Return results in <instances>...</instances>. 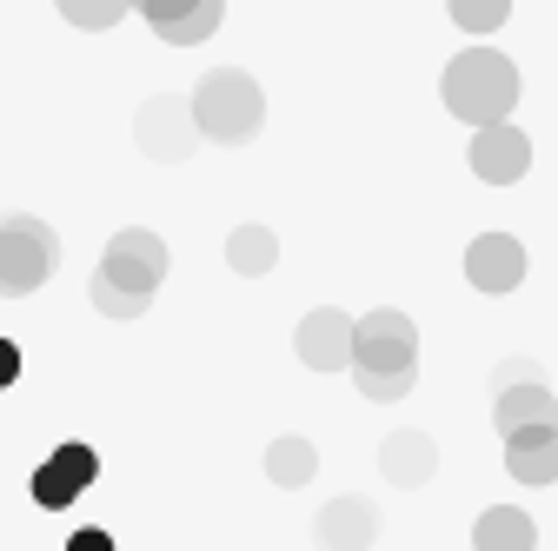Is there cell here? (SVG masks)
Masks as SVG:
<instances>
[{"instance_id": "1", "label": "cell", "mask_w": 558, "mask_h": 551, "mask_svg": "<svg viewBox=\"0 0 558 551\" xmlns=\"http://www.w3.org/2000/svg\"><path fill=\"white\" fill-rule=\"evenodd\" d=\"M353 379H360V392L373 405H392V399L412 392V379H418V326L405 313L379 306V313H366L353 326Z\"/></svg>"}, {"instance_id": "2", "label": "cell", "mask_w": 558, "mask_h": 551, "mask_svg": "<svg viewBox=\"0 0 558 551\" xmlns=\"http://www.w3.org/2000/svg\"><path fill=\"white\" fill-rule=\"evenodd\" d=\"M160 280H167V240H160V233H147V226H126V233H113V240H107V253H100V272H94V306H100V313H113V319H140V313L154 306Z\"/></svg>"}, {"instance_id": "3", "label": "cell", "mask_w": 558, "mask_h": 551, "mask_svg": "<svg viewBox=\"0 0 558 551\" xmlns=\"http://www.w3.org/2000/svg\"><path fill=\"white\" fill-rule=\"evenodd\" d=\"M446 107L465 120V126H485V120H506L519 107V66L493 47H465L452 66H446V81H439Z\"/></svg>"}, {"instance_id": "4", "label": "cell", "mask_w": 558, "mask_h": 551, "mask_svg": "<svg viewBox=\"0 0 558 551\" xmlns=\"http://www.w3.org/2000/svg\"><path fill=\"white\" fill-rule=\"evenodd\" d=\"M193 120L206 140H220V147H246L253 133L266 126V94L253 74H240V66H220V74H206L193 87Z\"/></svg>"}, {"instance_id": "5", "label": "cell", "mask_w": 558, "mask_h": 551, "mask_svg": "<svg viewBox=\"0 0 558 551\" xmlns=\"http://www.w3.org/2000/svg\"><path fill=\"white\" fill-rule=\"evenodd\" d=\"M60 259V240L34 220V213H14L0 226V299H27L47 286V272Z\"/></svg>"}, {"instance_id": "6", "label": "cell", "mask_w": 558, "mask_h": 551, "mask_svg": "<svg viewBox=\"0 0 558 551\" xmlns=\"http://www.w3.org/2000/svg\"><path fill=\"white\" fill-rule=\"evenodd\" d=\"M133 140H140V154H147V160L180 167V160L193 154V140H199L193 100H180V94H154L147 107H140V120H133Z\"/></svg>"}, {"instance_id": "7", "label": "cell", "mask_w": 558, "mask_h": 551, "mask_svg": "<svg viewBox=\"0 0 558 551\" xmlns=\"http://www.w3.org/2000/svg\"><path fill=\"white\" fill-rule=\"evenodd\" d=\"M465 160H472V173L485 186H519L532 173V140H525V126H512V120H485V126H472Z\"/></svg>"}, {"instance_id": "8", "label": "cell", "mask_w": 558, "mask_h": 551, "mask_svg": "<svg viewBox=\"0 0 558 551\" xmlns=\"http://www.w3.org/2000/svg\"><path fill=\"white\" fill-rule=\"evenodd\" d=\"M100 478V458H94V445H81V439H66V445H53L40 465H34V505L40 512H66L87 486Z\"/></svg>"}, {"instance_id": "9", "label": "cell", "mask_w": 558, "mask_h": 551, "mask_svg": "<svg viewBox=\"0 0 558 551\" xmlns=\"http://www.w3.org/2000/svg\"><path fill=\"white\" fill-rule=\"evenodd\" d=\"M499 405H493V426L499 432H519V426H558V399H551V385H545V372L538 366H499Z\"/></svg>"}, {"instance_id": "10", "label": "cell", "mask_w": 558, "mask_h": 551, "mask_svg": "<svg viewBox=\"0 0 558 551\" xmlns=\"http://www.w3.org/2000/svg\"><path fill=\"white\" fill-rule=\"evenodd\" d=\"M133 8L147 14V27L167 47H199V40H214L220 21H227V0H133Z\"/></svg>"}, {"instance_id": "11", "label": "cell", "mask_w": 558, "mask_h": 551, "mask_svg": "<svg viewBox=\"0 0 558 551\" xmlns=\"http://www.w3.org/2000/svg\"><path fill=\"white\" fill-rule=\"evenodd\" d=\"M353 326H360V319H345L339 306L306 313L300 332H293L300 366H313V372H345V366H353Z\"/></svg>"}, {"instance_id": "12", "label": "cell", "mask_w": 558, "mask_h": 551, "mask_svg": "<svg viewBox=\"0 0 558 551\" xmlns=\"http://www.w3.org/2000/svg\"><path fill=\"white\" fill-rule=\"evenodd\" d=\"M465 280H472L478 293H512V286L525 280V246H519L512 233H478V240L465 246Z\"/></svg>"}, {"instance_id": "13", "label": "cell", "mask_w": 558, "mask_h": 551, "mask_svg": "<svg viewBox=\"0 0 558 551\" xmlns=\"http://www.w3.org/2000/svg\"><path fill=\"white\" fill-rule=\"evenodd\" d=\"M506 472L519 478V486H551V478H558V426L506 432Z\"/></svg>"}, {"instance_id": "14", "label": "cell", "mask_w": 558, "mask_h": 551, "mask_svg": "<svg viewBox=\"0 0 558 551\" xmlns=\"http://www.w3.org/2000/svg\"><path fill=\"white\" fill-rule=\"evenodd\" d=\"M433 465H439V445H433L426 432H392V439L379 445V478H386V486H399V492L426 486Z\"/></svg>"}, {"instance_id": "15", "label": "cell", "mask_w": 558, "mask_h": 551, "mask_svg": "<svg viewBox=\"0 0 558 551\" xmlns=\"http://www.w3.org/2000/svg\"><path fill=\"white\" fill-rule=\"evenodd\" d=\"M313 538L319 544H373L379 538V512L366 499H332L319 518H313Z\"/></svg>"}, {"instance_id": "16", "label": "cell", "mask_w": 558, "mask_h": 551, "mask_svg": "<svg viewBox=\"0 0 558 551\" xmlns=\"http://www.w3.org/2000/svg\"><path fill=\"white\" fill-rule=\"evenodd\" d=\"M313 472H319V452H313V439H300V432H287V439H272L266 445V478L272 486H313Z\"/></svg>"}, {"instance_id": "17", "label": "cell", "mask_w": 558, "mask_h": 551, "mask_svg": "<svg viewBox=\"0 0 558 551\" xmlns=\"http://www.w3.org/2000/svg\"><path fill=\"white\" fill-rule=\"evenodd\" d=\"M272 259H279V240H272V226H259V220L233 226V240H227V266H233V272L259 280V272H272Z\"/></svg>"}, {"instance_id": "18", "label": "cell", "mask_w": 558, "mask_h": 551, "mask_svg": "<svg viewBox=\"0 0 558 551\" xmlns=\"http://www.w3.org/2000/svg\"><path fill=\"white\" fill-rule=\"evenodd\" d=\"M472 544H538V525L519 512V505H493V512H478V525H472Z\"/></svg>"}, {"instance_id": "19", "label": "cell", "mask_w": 558, "mask_h": 551, "mask_svg": "<svg viewBox=\"0 0 558 551\" xmlns=\"http://www.w3.org/2000/svg\"><path fill=\"white\" fill-rule=\"evenodd\" d=\"M452 21L465 34H499L512 21V0H452Z\"/></svg>"}, {"instance_id": "20", "label": "cell", "mask_w": 558, "mask_h": 551, "mask_svg": "<svg viewBox=\"0 0 558 551\" xmlns=\"http://www.w3.org/2000/svg\"><path fill=\"white\" fill-rule=\"evenodd\" d=\"M126 8H133V0H60V14L74 21V27H87V34H107Z\"/></svg>"}, {"instance_id": "21", "label": "cell", "mask_w": 558, "mask_h": 551, "mask_svg": "<svg viewBox=\"0 0 558 551\" xmlns=\"http://www.w3.org/2000/svg\"><path fill=\"white\" fill-rule=\"evenodd\" d=\"M8 385H21V346L0 339V392H8Z\"/></svg>"}, {"instance_id": "22", "label": "cell", "mask_w": 558, "mask_h": 551, "mask_svg": "<svg viewBox=\"0 0 558 551\" xmlns=\"http://www.w3.org/2000/svg\"><path fill=\"white\" fill-rule=\"evenodd\" d=\"M66 544H74V551H113V538H107V531H74Z\"/></svg>"}]
</instances>
